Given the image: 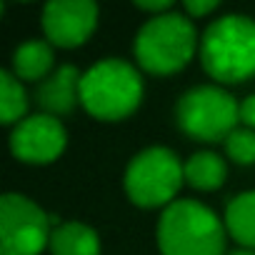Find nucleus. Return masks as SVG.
I'll use <instances>...</instances> for the list:
<instances>
[{"mask_svg":"<svg viewBox=\"0 0 255 255\" xmlns=\"http://www.w3.org/2000/svg\"><path fill=\"white\" fill-rule=\"evenodd\" d=\"M68 135L58 118L38 113L20 120L10 133V150L18 160L30 165L53 163L65 150Z\"/></svg>","mask_w":255,"mask_h":255,"instance_id":"8","label":"nucleus"},{"mask_svg":"<svg viewBox=\"0 0 255 255\" xmlns=\"http://www.w3.org/2000/svg\"><path fill=\"white\" fill-rule=\"evenodd\" d=\"M175 120L185 135L205 143H220L235 130L240 105L230 93L215 85H200L178 100Z\"/></svg>","mask_w":255,"mask_h":255,"instance_id":"5","label":"nucleus"},{"mask_svg":"<svg viewBox=\"0 0 255 255\" xmlns=\"http://www.w3.org/2000/svg\"><path fill=\"white\" fill-rule=\"evenodd\" d=\"M240 123L250 130H255V95H248L240 103Z\"/></svg>","mask_w":255,"mask_h":255,"instance_id":"18","label":"nucleus"},{"mask_svg":"<svg viewBox=\"0 0 255 255\" xmlns=\"http://www.w3.org/2000/svg\"><path fill=\"white\" fill-rule=\"evenodd\" d=\"M233 255H255L253 250H238V253H233Z\"/></svg>","mask_w":255,"mask_h":255,"instance_id":"20","label":"nucleus"},{"mask_svg":"<svg viewBox=\"0 0 255 255\" xmlns=\"http://www.w3.org/2000/svg\"><path fill=\"white\" fill-rule=\"evenodd\" d=\"M80 73L73 65H63L55 73H50L38 88L35 100L45 110V115H65L75 108L80 98Z\"/></svg>","mask_w":255,"mask_h":255,"instance_id":"10","label":"nucleus"},{"mask_svg":"<svg viewBox=\"0 0 255 255\" xmlns=\"http://www.w3.org/2000/svg\"><path fill=\"white\" fill-rule=\"evenodd\" d=\"M53 68V48L45 40H28L13 53V75L18 80H45Z\"/></svg>","mask_w":255,"mask_h":255,"instance_id":"12","label":"nucleus"},{"mask_svg":"<svg viewBox=\"0 0 255 255\" xmlns=\"http://www.w3.org/2000/svg\"><path fill=\"white\" fill-rule=\"evenodd\" d=\"M228 233L245 248H255V190L235 195L225 208Z\"/></svg>","mask_w":255,"mask_h":255,"instance_id":"13","label":"nucleus"},{"mask_svg":"<svg viewBox=\"0 0 255 255\" xmlns=\"http://www.w3.org/2000/svg\"><path fill=\"white\" fill-rule=\"evenodd\" d=\"M158 245L163 255H223L225 228L210 208L175 200L160 215Z\"/></svg>","mask_w":255,"mask_h":255,"instance_id":"2","label":"nucleus"},{"mask_svg":"<svg viewBox=\"0 0 255 255\" xmlns=\"http://www.w3.org/2000/svg\"><path fill=\"white\" fill-rule=\"evenodd\" d=\"M28 113V95L20 85V80L3 70L0 73V120L5 125H18L20 120H25L23 115Z\"/></svg>","mask_w":255,"mask_h":255,"instance_id":"15","label":"nucleus"},{"mask_svg":"<svg viewBox=\"0 0 255 255\" xmlns=\"http://www.w3.org/2000/svg\"><path fill=\"white\" fill-rule=\"evenodd\" d=\"M135 8H138V10H148V13L165 15V13L173 8V3H170V0H150V3H148V0H138Z\"/></svg>","mask_w":255,"mask_h":255,"instance_id":"19","label":"nucleus"},{"mask_svg":"<svg viewBox=\"0 0 255 255\" xmlns=\"http://www.w3.org/2000/svg\"><path fill=\"white\" fill-rule=\"evenodd\" d=\"M183 170H185V180L195 190H218L225 183V175H228L225 160H220V155L208 153V150L190 155L185 160Z\"/></svg>","mask_w":255,"mask_h":255,"instance_id":"14","label":"nucleus"},{"mask_svg":"<svg viewBox=\"0 0 255 255\" xmlns=\"http://www.w3.org/2000/svg\"><path fill=\"white\" fill-rule=\"evenodd\" d=\"M50 235L48 215L30 198L18 193L0 198V255H40Z\"/></svg>","mask_w":255,"mask_h":255,"instance_id":"7","label":"nucleus"},{"mask_svg":"<svg viewBox=\"0 0 255 255\" xmlns=\"http://www.w3.org/2000/svg\"><path fill=\"white\" fill-rule=\"evenodd\" d=\"M53 255H100L98 233L83 223H63L50 235Z\"/></svg>","mask_w":255,"mask_h":255,"instance_id":"11","label":"nucleus"},{"mask_svg":"<svg viewBox=\"0 0 255 255\" xmlns=\"http://www.w3.org/2000/svg\"><path fill=\"white\" fill-rule=\"evenodd\" d=\"M143 100L138 70L118 58L95 63L80 78V103L98 120H123Z\"/></svg>","mask_w":255,"mask_h":255,"instance_id":"3","label":"nucleus"},{"mask_svg":"<svg viewBox=\"0 0 255 255\" xmlns=\"http://www.w3.org/2000/svg\"><path fill=\"white\" fill-rule=\"evenodd\" d=\"M185 180L178 155L168 148H148L138 153L125 170V193L140 208H160L175 203Z\"/></svg>","mask_w":255,"mask_h":255,"instance_id":"6","label":"nucleus"},{"mask_svg":"<svg viewBox=\"0 0 255 255\" xmlns=\"http://www.w3.org/2000/svg\"><path fill=\"white\" fill-rule=\"evenodd\" d=\"M183 8H185L188 15H193V18H203V15L213 13V10L218 8V3H215V0H188V3H183Z\"/></svg>","mask_w":255,"mask_h":255,"instance_id":"17","label":"nucleus"},{"mask_svg":"<svg viewBox=\"0 0 255 255\" xmlns=\"http://www.w3.org/2000/svg\"><path fill=\"white\" fill-rule=\"evenodd\" d=\"M225 153L238 165H253L255 163V130H250V128H235L225 138Z\"/></svg>","mask_w":255,"mask_h":255,"instance_id":"16","label":"nucleus"},{"mask_svg":"<svg viewBox=\"0 0 255 255\" xmlns=\"http://www.w3.org/2000/svg\"><path fill=\"white\" fill-rule=\"evenodd\" d=\"M98 25V5L90 0H53L43 10V30L53 45L78 48Z\"/></svg>","mask_w":255,"mask_h":255,"instance_id":"9","label":"nucleus"},{"mask_svg":"<svg viewBox=\"0 0 255 255\" xmlns=\"http://www.w3.org/2000/svg\"><path fill=\"white\" fill-rule=\"evenodd\" d=\"M200 60L210 78L220 83H243L255 75V20L245 15H223L210 23L200 40Z\"/></svg>","mask_w":255,"mask_h":255,"instance_id":"1","label":"nucleus"},{"mask_svg":"<svg viewBox=\"0 0 255 255\" xmlns=\"http://www.w3.org/2000/svg\"><path fill=\"white\" fill-rule=\"evenodd\" d=\"M198 48L195 28L180 13L150 18L135 35V60L153 75H173L183 70Z\"/></svg>","mask_w":255,"mask_h":255,"instance_id":"4","label":"nucleus"}]
</instances>
